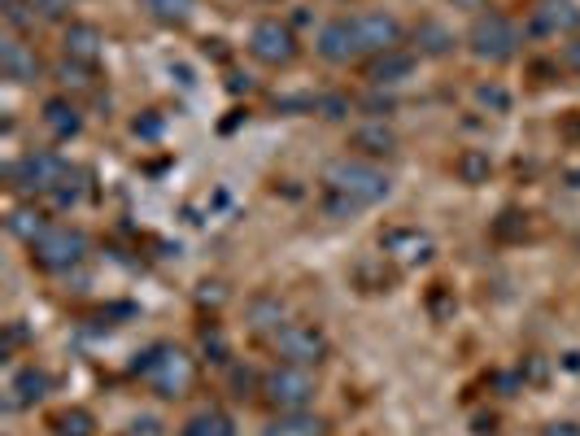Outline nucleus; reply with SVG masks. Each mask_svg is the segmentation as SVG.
<instances>
[{"mask_svg":"<svg viewBox=\"0 0 580 436\" xmlns=\"http://www.w3.org/2000/svg\"><path fill=\"white\" fill-rule=\"evenodd\" d=\"M323 192H336V197L354 201L358 210H367V205H380L389 197L393 179L367 157H341V162H328V171H323Z\"/></svg>","mask_w":580,"mask_h":436,"instance_id":"nucleus-1","label":"nucleus"},{"mask_svg":"<svg viewBox=\"0 0 580 436\" xmlns=\"http://www.w3.org/2000/svg\"><path fill=\"white\" fill-rule=\"evenodd\" d=\"M136 375L157 397H188L192 380H197V362H192L179 345H153L136 358Z\"/></svg>","mask_w":580,"mask_h":436,"instance_id":"nucleus-2","label":"nucleus"},{"mask_svg":"<svg viewBox=\"0 0 580 436\" xmlns=\"http://www.w3.org/2000/svg\"><path fill=\"white\" fill-rule=\"evenodd\" d=\"M467 48H471V57H480V62L502 66L519 53V27L506 14H498V9H489V14H480L476 22H471Z\"/></svg>","mask_w":580,"mask_h":436,"instance_id":"nucleus-3","label":"nucleus"},{"mask_svg":"<svg viewBox=\"0 0 580 436\" xmlns=\"http://www.w3.org/2000/svg\"><path fill=\"white\" fill-rule=\"evenodd\" d=\"M314 393H319V384H314L310 367H275L262 375V402L271 410H280V415H293V410H306L314 402Z\"/></svg>","mask_w":580,"mask_h":436,"instance_id":"nucleus-4","label":"nucleus"},{"mask_svg":"<svg viewBox=\"0 0 580 436\" xmlns=\"http://www.w3.org/2000/svg\"><path fill=\"white\" fill-rule=\"evenodd\" d=\"M271 349L275 358H284L288 367H319L323 358H328V336L319 332V327L310 323H284L280 332L271 336Z\"/></svg>","mask_w":580,"mask_h":436,"instance_id":"nucleus-5","label":"nucleus"},{"mask_svg":"<svg viewBox=\"0 0 580 436\" xmlns=\"http://www.w3.org/2000/svg\"><path fill=\"white\" fill-rule=\"evenodd\" d=\"M27 249H31V262L40 266V271H70V266H79L83 253H88V236H83L79 227H48V232Z\"/></svg>","mask_w":580,"mask_h":436,"instance_id":"nucleus-6","label":"nucleus"},{"mask_svg":"<svg viewBox=\"0 0 580 436\" xmlns=\"http://www.w3.org/2000/svg\"><path fill=\"white\" fill-rule=\"evenodd\" d=\"M66 171H70V166L57 153L31 149V153H22L18 162H9L5 175H9V184H14L18 192H31V197H35V192H53L66 179Z\"/></svg>","mask_w":580,"mask_h":436,"instance_id":"nucleus-7","label":"nucleus"},{"mask_svg":"<svg viewBox=\"0 0 580 436\" xmlns=\"http://www.w3.org/2000/svg\"><path fill=\"white\" fill-rule=\"evenodd\" d=\"M249 53L258 57L262 66H275V70L293 66L301 57L297 31L288 27V22H280V18H262L258 27H253V35H249Z\"/></svg>","mask_w":580,"mask_h":436,"instance_id":"nucleus-8","label":"nucleus"},{"mask_svg":"<svg viewBox=\"0 0 580 436\" xmlns=\"http://www.w3.org/2000/svg\"><path fill=\"white\" fill-rule=\"evenodd\" d=\"M380 253L384 262H393L397 271H415V266H428L432 253H437V240L419 227H389L380 236Z\"/></svg>","mask_w":580,"mask_h":436,"instance_id":"nucleus-9","label":"nucleus"},{"mask_svg":"<svg viewBox=\"0 0 580 436\" xmlns=\"http://www.w3.org/2000/svg\"><path fill=\"white\" fill-rule=\"evenodd\" d=\"M354 31H358V44H362V57H380L389 48H402V22L384 9H367V14H354Z\"/></svg>","mask_w":580,"mask_h":436,"instance_id":"nucleus-10","label":"nucleus"},{"mask_svg":"<svg viewBox=\"0 0 580 436\" xmlns=\"http://www.w3.org/2000/svg\"><path fill=\"white\" fill-rule=\"evenodd\" d=\"M319 57H323V62H332V66L358 62V57H362V44H358L354 18H332L328 27L319 31Z\"/></svg>","mask_w":580,"mask_h":436,"instance_id":"nucleus-11","label":"nucleus"},{"mask_svg":"<svg viewBox=\"0 0 580 436\" xmlns=\"http://www.w3.org/2000/svg\"><path fill=\"white\" fill-rule=\"evenodd\" d=\"M528 27H533L537 35H550V40L572 35V31H580V5L576 0H537Z\"/></svg>","mask_w":580,"mask_h":436,"instance_id":"nucleus-12","label":"nucleus"},{"mask_svg":"<svg viewBox=\"0 0 580 436\" xmlns=\"http://www.w3.org/2000/svg\"><path fill=\"white\" fill-rule=\"evenodd\" d=\"M415 66H419V57L410 53V48H389V53L371 57L367 83L371 88H393V83H406L410 75H415Z\"/></svg>","mask_w":580,"mask_h":436,"instance_id":"nucleus-13","label":"nucleus"},{"mask_svg":"<svg viewBox=\"0 0 580 436\" xmlns=\"http://www.w3.org/2000/svg\"><path fill=\"white\" fill-rule=\"evenodd\" d=\"M0 70H5V79L14 83H35L40 79V57H35L31 44H22L14 31L0 40Z\"/></svg>","mask_w":580,"mask_h":436,"instance_id":"nucleus-14","label":"nucleus"},{"mask_svg":"<svg viewBox=\"0 0 580 436\" xmlns=\"http://www.w3.org/2000/svg\"><path fill=\"white\" fill-rule=\"evenodd\" d=\"M62 48H66L70 62L96 66L105 53V35H101V27H92V22H70L66 35H62Z\"/></svg>","mask_w":580,"mask_h":436,"instance_id":"nucleus-15","label":"nucleus"},{"mask_svg":"<svg viewBox=\"0 0 580 436\" xmlns=\"http://www.w3.org/2000/svg\"><path fill=\"white\" fill-rule=\"evenodd\" d=\"M44 127L53 131L57 140H75L79 131H83L79 105L70 101V96H53V101H44Z\"/></svg>","mask_w":580,"mask_h":436,"instance_id":"nucleus-16","label":"nucleus"},{"mask_svg":"<svg viewBox=\"0 0 580 436\" xmlns=\"http://www.w3.org/2000/svg\"><path fill=\"white\" fill-rule=\"evenodd\" d=\"M48 389H53V380H48V371L40 367H22L14 375V384H9V406H35V402H44Z\"/></svg>","mask_w":580,"mask_h":436,"instance_id":"nucleus-17","label":"nucleus"},{"mask_svg":"<svg viewBox=\"0 0 580 436\" xmlns=\"http://www.w3.org/2000/svg\"><path fill=\"white\" fill-rule=\"evenodd\" d=\"M349 144L367 157H389V153H397V131L389 123H367L349 136Z\"/></svg>","mask_w":580,"mask_h":436,"instance_id":"nucleus-18","label":"nucleus"},{"mask_svg":"<svg viewBox=\"0 0 580 436\" xmlns=\"http://www.w3.org/2000/svg\"><path fill=\"white\" fill-rule=\"evenodd\" d=\"M5 227H9V236H18L22 245H35V240H40L48 227V218L35 210V205H18V210H9V218H5Z\"/></svg>","mask_w":580,"mask_h":436,"instance_id":"nucleus-19","label":"nucleus"},{"mask_svg":"<svg viewBox=\"0 0 580 436\" xmlns=\"http://www.w3.org/2000/svg\"><path fill=\"white\" fill-rule=\"evenodd\" d=\"M262 436H328V423L319 415H306V410H293V415H280Z\"/></svg>","mask_w":580,"mask_h":436,"instance_id":"nucleus-20","label":"nucleus"},{"mask_svg":"<svg viewBox=\"0 0 580 436\" xmlns=\"http://www.w3.org/2000/svg\"><path fill=\"white\" fill-rule=\"evenodd\" d=\"M454 171L467 188H480V184H489V175H493V157L485 149H463L454 162Z\"/></svg>","mask_w":580,"mask_h":436,"instance_id":"nucleus-21","label":"nucleus"},{"mask_svg":"<svg viewBox=\"0 0 580 436\" xmlns=\"http://www.w3.org/2000/svg\"><path fill=\"white\" fill-rule=\"evenodd\" d=\"M415 44H419V53H424V57H445L454 48V35L445 31L437 18H424L415 27Z\"/></svg>","mask_w":580,"mask_h":436,"instance_id":"nucleus-22","label":"nucleus"},{"mask_svg":"<svg viewBox=\"0 0 580 436\" xmlns=\"http://www.w3.org/2000/svg\"><path fill=\"white\" fill-rule=\"evenodd\" d=\"M184 436H236V423L223 410H201L184 423Z\"/></svg>","mask_w":580,"mask_h":436,"instance_id":"nucleus-23","label":"nucleus"},{"mask_svg":"<svg viewBox=\"0 0 580 436\" xmlns=\"http://www.w3.org/2000/svg\"><path fill=\"white\" fill-rule=\"evenodd\" d=\"M249 327H253V332H280V327H284V306H280V297H258V301H253V310H249Z\"/></svg>","mask_w":580,"mask_h":436,"instance_id":"nucleus-24","label":"nucleus"},{"mask_svg":"<svg viewBox=\"0 0 580 436\" xmlns=\"http://www.w3.org/2000/svg\"><path fill=\"white\" fill-rule=\"evenodd\" d=\"M53 428H57V436H92L96 419L83 406H70V410H62V415H53Z\"/></svg>","mask_w":580,"mask_h":436,"instance_id":"nucleus-25","label":"nucleus"},{"mask_svg":"<svg viewBox=\"0 0 580 436\" xmlns=\"http://www.w3.org/2000/svg\"><path fill=\"white\" fill-rule=\"evenodd\" d=\"M57 79H62V88L66 92H92L96 88V75H92V66H83V62H66L57 66Z\"/></svg>","mask_w":580,"mask_h":436,"instance_id":"nucleus-26","label":"nucleus"},{"mask_svg":"<svg viewBox=\"0 0 580 436\" xmlns=\"http://www.w3.org/2000/svg\"><path fill=\"white\" fill-rule=\"evenodd\" d=\"M144 9L157 18V22H188L197 0H144Z\"/></svg>","mask_w":580,"mask_h":436,"instance_id":"nucleus-27","label":"nucleus"},{"mask_svg":"<svg viewBox=\"0 0 580 436\" xmlns=\"http://www.w3.org/2000/svg\"><path fill=\"white\" fill-rule=\"evenodd\" d=\"M528 236V214H519V210H502L498 218H493V240H524Z\"/></svg>","mask_w":580,"mask_h":436,"instance_id":"nucleus-28","label":"nucleus"},{"mask_svg":"<svg viewBox=\"0 0 580 436\" xmlns=\"http://www.w3.org/2000/svg\"><path fill=\"white\" fill-rule=\"evenodd\" d=\"M83 184H88V175L70 166V171H66V179H62V184H57L53 192H48V197H53L57 205H75V201L83 197Z\"/></svg>","mask_w":580,"mask_h":436,"instance_id":"nucleus-29","label":"nucleus"},{"mask_svg":"<svg viewBox=\"0 0 580 436\" xmlns=\"http://www.w3.org/2000/svg\"><path fill=\"white\" fill-rule=\"evenodd\" d=\"M476 101L489 105V109H498V114H506V109H511V92L498 88V83H480V88H476Z\"/></svg>","mask_w":580,"mask_h":436,"instance_id":"nucleus-30","label":"nucleus"},{"mask_svg":"<svg viewBox=\"0 0 580 436\" xmlns=\"http://www.w3.org/2000/svg\"><path fill=\"white\" fill-rule=\"evenodd\" d=\"M227 384H232V397H253V393H262V380H258V375H253L249 367H236Z\"/></svg>","mask_w":580,"mask_h":436,"instance_id":"nucleus-31","label":"nucleus"},{"mask_svg":"<svg viewBox=\"0 0 580 436\" xmlns=\"http://www.w3.org/2000/svg\"><path fill=\"white\" fill-rule=\"evenodd\" d=\"M428 310H432V319H450V314H454V297L445 293V284L428 288Z\"/></svg>","mask_w":580,"mask_h":436,"instance_id":"nucleus-32","label":"nucleus"},{"mask_svg":"<svg viewBox=\"0 0 580 436\" xmlns=\"http://www.w3.org/2000/svg\"><path fill=\"white\" fill-rule=\"evenodd\" d=\"M323 214L341 223V218H354V214H358V205L345 201V197H336V192H323Z\"/></svg>","mask_w":580,"mask_h":436,"instance_id":"nucleus-33","label":"nucleus"},{"mask_svg":"<svg viewBox=\"0 0 580 436\" xmlns=\"http://www.w3.org/2000/svg\"><path fill=\"white\" fill-rule=\"evenodd\" d=\"M18 5H27L31 14H40V18H62L66 0H18Z\"/></svg>","mask_w":580,"mask_h":436,"instance_id":"nucleus-34","label":"nucleus"},{"mask_svg":"<svg viewBox=\"0 0 580 436\" xmlns=\"http://www.w3.org/2000/svg\"><path fill=\"white\" fill-rule=\"evenodd\" d=\"M314 109H323V118H345L349 101H345V96H323V101H314Z\"/></svg>","mask_w":580,"mask_h":436,"instance_id":"nucleus-35","label":"nucleus"},{"mask_svg":"<svg viewBox=\"0 0 580 436\" xmlns=\"http://www.w3.org/2000/svg\"><path fill=\"white\" fill-rule=\"evenodd\" d=\"M201 345H205V354H214V362H223V358H227V345H223V336H219V332H205V336H201Z\"/></svg>","mask_w":580,"mask_h":436,"instance_id":"nucleus-36","label":"nucleus"},{"mask_svg":"<svg viewBox=\"0 0 580 436\" xmlns=\"http://www.w3.org/2000/svg\"><path fill=\"white\" fill-rule=\"evenodd\" d=\"M541 436H580V423H572V419H563V423H546V432Z\"/></svg>","mask_w":580,"mask_h":436,"instance_id":"nucleus-37","label":"nucleus"},{"mask_svg":"<svg viewBox=\"0 0 580 436\" xmlns=\"http://www.w3.org/2000/svg\"><path fill=\"white\" fill-rule=\"evenodd\" d=\"M131 436H162V423H157V419H136V423H131Z\"/></svg>","mask_w":580,"mask_h":436,"instance_id":"nucleus-38","label":"nucleus"},{"mask_svg":"<svg viewBox=\"0 0 580 436\" xmlns=\"http://www.w3.org/2000/svg\"><path fill=\"white\" fill-rule=\"evenodd\" d=\"M563 66H567V70H576V75H580V40H572V44L563 48Z\"/></svg>","mask_w":580,"mask_h":436,"instance_id":"nucleus-39","label":"nucleus"},{"mask_svg":"<svg viewBox=\"0 0 580 436\" xmlns=\"http://www.w3.org/2000/svg\"><path fill=\"white\" fill-rule=\"evenodd\" d=\"M493 432H498V419H493V415H480V419H476V436H493Z\"/></svg>","mask_w":580,"mask_h":436,"instance_id":"nucleus-40","label":"nucleus"}]
</instances>
